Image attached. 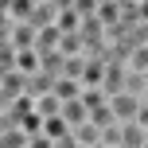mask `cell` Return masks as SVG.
<instances>
[{
	"label": "cell",
	"mask_w": 148,
	"mask_h": 148,
	"mask_svg": "<svg viewBox=\"0 0 148 148\" xmlns=\"http://www.w3.org/2000/svg\"><path fill=\"white\" fill-rule=\"evenodd\" d=\"M109 105H113V117H117V125H129V121H136V113H140V97H133V94H117V97H109Z\"/></svg>",
	"instance_id": "3957f363"
},
{
	"label": "cell",
	"mask_w": 148,
	"mask_h": 148,
	"mask_svg": "<svg viewBox=\"0 0 148 148\" xmlns=\"http://www.w3.org/2000/svg\"><path fill=\"white\" fill-rule=\"evenodd\" d=\"M35 136H27L23 129H8V133H0V148H31Z\"/></svg>",
	"instance_id": "9c48e42d"
},
{
	"label": "cell",
	"mask_w": 148,
	"mask_h": 148,
	"mask_svg": "<svg viewBox=\"0 0 148 148\" xmlns=\"http://www.w3.org/2000/svg\"><path fill=\"white\" fill-rule=\"evenodd\" d=\"M136 125H140V129H144V133H148V101L140 105V113H136Z\"/></svg>",
	"instance_id": "8fae6325"
},
{
	"label": "cell",
	"mask_w": 148,
	"mask_h": 148,
	"mask_svg": "<svg viewBox=\"0 0 148 148\" xmlns=\"http://www.w3.org/2000/svg\"><path fill=\"white\" fill-rule=\"evenodd\" d=\"M31 148H55V140H51V136H35V140H31Z\"/></svg>",
	"instance_id": "7c38bea8"
},
{
	"label": "cell",
	"mask_w": 148,
	"mask_h": 148,
	"mask_svg": "<svg viewBox=\"0 0 148 148\" xmlns=\"http://www.w3.org/2000/svg\"><path fill=\"white\" fill-rule=\"evenodd\" d=\"M62 121L70 125V133H74L78 125H86V121H90V109H86V101H82V97H78V101H66V105H62Z\"/></svg>",
	"instance_id": "277c9868"
},
{
	"label": "cell",
	"mask_w": 148,
	"mask_h": 148,
	"mask_svg": "<svg viewBox=\"0 0 148 148\" xmlns=\"http://www.w3.org/2000/svg\"><path fill=\"white\" fill-rule=\"evenodd\" d=\"M74 140H78L82 148H94V144H101V129L86 121V125H78V129H74Z\"/></svg>",
	"instance_id": "ba28073f"
},
{
	"label": "cell",
	"mask_w": 148,
	"mask_h": 148,
	"mask_svg": "<svg viewBox=\"0 0 148 148\" xmlns=\"http://www.w3.org/2000/svg\"><path fill=\"white\" fill-rule=\"evenodd\" d=\"M62 16V0H35V16H31V27L35 31H47L55 27Z\"/></svg>",
	"instance_id": "7a4b0ae2"
},
{
	"label": "cell",
	"mask_w": 148,
	"mask_h": 148,
	"mask_svg": "<svg viewBox=\"0 0 148 148\" xmlns=\"http://www.w3.org/2000/svg\"><path fill=\"white\" fill-rule=\"evenodd\" d=\"M129 70H133V74H148V47H136V51H133Z\"/></svg>",
	"instance_id": "30bf717a"
},
{
	"label": "cell",
	"mask_w": 148,
	"mask_h": 148,
	"mask_svg": "<svg viewBox=\"0 0 148 148\" xmlns=\"http://www.w3.org/2000/svg\"><path fill=\"white\" fill-rule=\"evenodd\" d=\"M148 144V133L136 121H129V125H121V148H144Z\"/></svg>",
	"instance_id": "5b68a950"
},
{
	"label": "cell",
	"mask_w": 148,
	"mask_h": 148,
	"mask_svg": "<svg viewBox=\"0 0 148 148\" xmlns=\"http://www.w3.org/2000/svg\"><path fill=\"white\" fill-rule=\"evenodd\" d=\"M97 20L105 23V31L117 27V23H121V0H109V4L101 0V4H97Z\"/></svg>",
	"instance_id": "8992f818"
},
{
	"label": "cell",
	"mask_w": 148,
	"mask_h": 148,
	"mask_svg": "<svg viewBox=\"0 0 148 148\" xmlns=\"http://www.w3.org/2000/svg\"><path fill=\"white\" fill-rule=\"evenodd\" d=\"M35 113H39L43 121H51V117H62V101H59L55 94H47V97H39V101H35Z\"/></svg>",
	"instance_id": "52a82bcc"
},
{
	"label": "cell",
	"mask_w": 148,
	"mask_h": 148,
	"mask_svg": "<svg viewBox=\"0 0 148 148\" xmlns=\"http://www.w3.org/2000/svg\"><path fill=\"white\" fill-rule=\"evenodd\" d=\"M140 23H148V0H140Z\"/></svg>",
	"instance_id": "4fadbf2b"
},
{
	"label": "cell",
	"mask_w": 148,
	"mask_h": 148,
	"mask_svg": "<svg viewBox=\"0 0 148 148\" xmlns=\"http://www.w3.org/2000/svg\"><path fill=\"white\" fill-rule=\"evenodd\" d=\"M20 97H27V78H23L20 70L0 74V105H12V101H20Z\"/></svg>",
	"instance_id": "6da1fadb"
}]
</instances>
